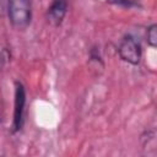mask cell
I'll use <instances>...</instances> for the list:
<instances>
[{
    "instance_id": "1",
    "label": "cell",
    "mask_w": 157,
    "mask_h": 157,
    "mask_svg": "<svg viewBox=\"0 0 157 157\" xmlns=\"http://www.w3.org/2000/svg\"><path fill=\"white\" fill-rule=\"evenodd\" d=\"M7 16L17 29H26L32 20L31 0H7Z\"/></svg>"
},
{
    "instance_id": "2",
    "label": "cell",
    "mask_w": 157,
    "mask_h": 157,
    "mask_svg": "<svg viewBox=\"0 0 157 157\" xmlns=\"http://www.w3.org/2000/svg\"><path fill=\"white\" fill-rule=\"evenodd\" d=\"M118 54L123 61L130 65H139L142 56L141 44L134 36L125 34L118 45Z\"/></svg>"
},
{
    "instance_id": "3",
    "label": "cell",
    "mask_w": 157,
    "mask_h": 157,
    "mask_svg": "<svg viewBox=\"0 0 157 157\" xmlns=\"http://www.w3.org/2000/svg\"><path fill=\"white\" fill-rule=\"evenodd\" d=\"M15 99H13V119L11 125V132H18L25 123V108H26V90L20 82H15Z\"/></svg>"
},
{
    "instance_id": "4",
    "label": "cell",
    "mask_w": 157,
    "mask_h": 157,
    "mask_svg": "<svg viewBox=\"0 0 157 157\" xmlns=\"http://www.w3.org/2000/svg\"><path fill=\"white\" fill-rule=\"evenodd\" d=\"M67 7H69L67 0H52L49 7L47 10L48 22L54 27L60 26L63 20L66 16Z\"/></svg>"
},
{
    "instance_id": "5",
    "label": "cell",
    "mask_w": 157,
    "mask_h": 157,
    "mask_svg": "<svg viewBox=\"0 0 157 157\" xmlns=\"http://www.w3.org/2000/svg\"><path fill=\"white\" fill-rule=\"evenodd\" d=\"M146 40H147V44L151 48H156L157 47V26H156V23H152V25H150L147 27Z\"/></svg>"
},
{
    "instance_id": "6",
    "label": "cell",
    "mask_w": 157,
    "mask_h": 157,
    "mask_svg": "<svg viewBox=\"0 0 157 157\" xmlns=\"http://www.w3.org/2000/svg\"><path fill=\"white\" fill-rule=\"evenodd\" d=\"M110 4L126 7V9H132V7H140L141 6V0H108Z\"/></svg>"
}]
</instances>
